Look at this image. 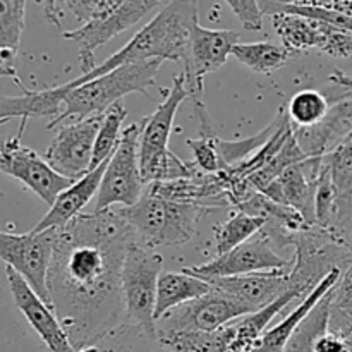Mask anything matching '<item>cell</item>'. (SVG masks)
Returning <instances> with one entry per match:
<instances>
[{
	"label": "cell",
	"mask_w": 352,
	"mask_h": 352,
	"mask_svg": "<svg viewBox=\"0 0 352 352\" xmlns=\"http://www.w3.org/2000/svg\"><path fill=\"white\" fill-rule=\"evenodd\" d=\"M141 131H143V120L131 124L124 129L119 148L109 160L103 174L96 195L95 212H105L113 205L127 208L136 205L143 196L144 184L140 170Z\"/></svg>",
	"instance_id": "obj_7"
},
{
	"label": "cell",
	"mask_w": 352,
	"mask_h": 352,
	"mask_svg": "<svg viewBox=\"0 0 352 352\" xmlns=\"http://www.w3.org/2000/svg\"><path fill=\"white\" fill-rule=\"evenodd\" d=\"M265 223H267V220L261 219V217L248 215V213L236 210L227 222L213 229L217 256L229 253L241 244L253 239L263 230Z\"/></svg>",
	"instance_id": "obj_29"
},
{
	"label": "cell",
	"mask_w": 352,
	"mask_h": 352,
	"mask_svg": "<svg viewBox=\"0 0 352 352\" xmlns=\"http://www.w3.org/2000/svg\"><path fill=\"white\" fill-rule=\"evenodd\" d=\"M164 272V256L134 243L127 250L120 274L126 323L138 325L157 333L155 306H157L158 278Z\"/></svg>",
	"instance_id": "obj_6"
},
{
	"label": "cell",
	"mask_w": 352,
	"mask_h": 352,
	"mask_svg": "<svg viewBox=\"0 0 352 352\" xmlns=\"http://www.w3.org/2000/svg\"><path fill=\"white\" fill-rule=\"evenodd\" d=\"M136 236V243L148 250L162 246H182L192 241L198 223L210 210L188 203L168 201L144 191L140 201L119 208Z\"/></svg>",
	"instance_id": "obj_5"
},
{
	"label": "cell",
	"mask_w": 352,
	"mask_h": 352,
	"mask_svg": "<svg viewBox=\"0 0 352 352\" xmlns=\"http://www.w3.org/2000/svg\"><path fill=\"white\" fill-rule=\"evenodd\" d=\"M212 289L210 282L186 274V272H179V274L177 272H162L157 287L155 322L170 309L208 294Z\"/></svg>",
	"instance_id": "obj_23"
},
{
	"label": "cell",
	"mask_w": 352,
	"mask_h": 352,
	"mask_svg": "<svg viewBox=\"0 0 352 352\" xmlns=\"http://www.w3.org/2000/svg\"><path fill=\"white\" fill-rule=\"evenodd\" d=\"M327 332L342 340L346 352H352V316L346 315L336 306H330Z\"/></svg>",
	"instance_id": "obj_36"
},
{
	"label": "cell",
	"mask_w": 352,
	"mask_h": 352,
	"mask_svg": "<svg viewBox=\"0 0 352 352\" xmlns=\"http://www.w3.org/2000/svg\"><path fill=\"white\" fill-rule=\"evenodd\" d=\"M313 349H315V352H346L342 340L337 339L336 336L329 333L327 330L322 336L316 337L315 344H313Z\"/></svg>",
	"instance_id": "obj_38"
},
{
	"label": "cell",
	"mask_w": 352,
	"mask_h": 352,
	"mask_svg": "<svg viewBox=\"0 0 352 352\" xmlns=\"http://www.w3.org/2000/svg\"><path fill=\"white\" fill-rule=\"evenodd\" d=\"M0 78H9V76H7V72L3 71L2 67H0Z\"/></svg>",
	"instance_id": "obj_41"
},
{
	"label": "cell",
	"mask_w": 352,
	"mask_h": 352,
	"mask_svg": "<svg viewBox=\"0 0 352 352\" xmlns=\"http://www.w3.org/2000/svg\"><path fill=\"white\" fill-rule=\"evenodd\" d=\"M329 81L333 82L336 86H339V88H342L346 93H351L352 95V76L351 74H346V72H342L340 69H336V72L330 76Z\"/></svg>",
	"instance_id": "obj_40"
},
{
	"label": "cell",
	"mask_w": 352,
	"mask_h": 352,
	"mask_svg": "<svg viewBox=\"0 0 352 352\" xmlns=\"http://www.w3.org/2000/svg\"><path fill=\"white\" fill-rule=\"evenodd\" d=\"M236 45H239V33L230 30H206L199 19L192 24L188 41V54L184 64L186 89L192 105L203 103V78L215 72L227 62Z\"/></svg>",
	"instance_id": "obj_12"
},
{
	"label": "cell",
	"mask_w": 352,
	"mask_h": 352,
	"mask_svg": "<svg viewBox=\"0 0 352 352\" xmlns=\"http://www.w3.org/2000/svg\"><path fill=\"white\" fill-rule=\"evenodd\" d=\"M96 352H168L167 347L158 340L157 333L141 329L131 323L107 333L95 344Z\"/></svg>",
	"instance_id": "obj_27"
},
{
	"label": "cell",
	"mask_w": 352,
	"mask_h": 352,
	"mask_svg": "<svg viewBox=\"0 0 352 352\" xmlns=\"http://www.w3.org/2000/svg\"><path fill=\"white\" fill-rule=\"evenodd\" d=\"M162 64H164L162 60L134 62V64L120 65L109 74L91 79L78 88L65 89L62 85V88L65 89L64 109L58 117L48 120L47 129H54L72 117L82 120L88 117L103 116L110 107L116 105L117 102H122L124 96L129 93L150 96L148 89L155 86V79Z\"/></svg>",
	"instance_id": "obj_3"
},
{
	"label": "cell",
	"mask_w": 352,
	"mask_h": 352,
	"mask_svg": "<svg viewBox=\"0 0 352 352\" xmlns=\"http://www.w3.org/2000/svg\"><path fill=\"white\" fill-rule=\"evenodd\" d=\"M347 246H349L351 250H352V236L349 237V239H347Z\"/></svg>",
	"instance_id": "obj_42"
},
{
	"label": "cell",
	"mask_w": 352,
	"mask_h": 352,
	"mask_svg": "<svg viewBox=\"0 0 352 352\" xmlns=\"http://www.w3.org/2000/svg\"><path fill=\"white\" fill-rule=\"evenodd\" d=\"M340 275H342V270H333L308 298L299 301V305L282 322L268 329L250 352H284L299 325L305 322V318L313 311V308L336 287Z\"/></svg>",
	"instance_id": "obj_20"
},
{
	"label": "cell",
	"mask_w": 352,
	"mask_h": 352,
	"mask_svg": "<svg viewBox=\"0 0 352 352\" xmlns=\"http://www.w3.org/2000/svg\"><path fill=\"white\" fill-rule=\"evenodd\" d=\"M186 98H189V93L186 89L184 72H181L174 78L158 109L150 117L141 119L143 131L140 138V170L144 186L188 179L196 172L195 164L181 160L168 150L175 113Z\"/></svg>",
	"instance_id": "obj_4"
},
{
	"label": "cell",
	"mask_w": 352,
	"mask_h": 352,
	"mask_svg": "<svg viewBox=\"0 0 352 352\" xmlns=\"http://www.w3.org/2000/svg\"><path fill=\"white\" fill-rule=\"evenodd\" d=\"M292 265L294 260L280 256L274 244L263 234H258L248 243L237 246L236 250L220 254L208 263L184 267L182 272L208 282L213 278L237 277V275L258 274V272H291Z\"/></svg>",
	"instance_id": "obj_13"
},
{
	"label": "cell",
	"mask_w": 352,
	"mask_h": 352,
	"mask_svg": "<svg viewBox=\"0 0 352 352\" xmlns=\"http://www.w3.org/2000/svg\"><path fill=\"white\" fill-rule=\"evenodd\" d=\"M102 117H88L58 127L57 134L45 151V160L57 174L71 181H79L91 172L93 150L96 134L102 126Z\"/></svg>",
	"instance_id": "obj_14"
},
{
	"label": "cell",
	"mask_w": 352,
	"mask_h": 352,
	"mask_svg": "<svg viewBox=\"0 0 352 352\" xmlns=\"http://www.w3.org/2000/svg\"><path fill=\"white\" fill-rule=\"evenodd\" d=\"M158 340L167 347L168 352H227L234 337V327L229 323L215 332H167L157 333Z\"/></svg>",
	"instance_id": "obj_26"
},
{
	"label": "cell",
	"mask_w": 352,
	"mask_h": 352,
	"mask_svg": "<svg viewBox=\"0 0 352 352\" xmlns=\"http://www.w3.org/2000/svg\"><path fill=\"white\" fill-rule=\"evenodd\" d=\"M57 229L43 232L9 234L0 230V260L19 274L31 289L50 306L48 270L54 256ZM52 308V306H50Z\"/></svg>",
	"instance_id": "obj_9"
},
{
	"label": "cell",
	"mask_w": 352,
	"mask_h": 352,
	"mask_svg": "<svg viewBox=\"0 0 352 352\" xmlns=\"http://www.w3.org/2000/svg\"><path fill=\"white\" fill-rule=\"evenodd\" d=\"M6 277L9 282L14 305L23 313L31 329L38 333L50 352H76L65 333L64 327L58 322L54 309L28 285V282L12 268L6 267Z\"/></svg>",
	"instance_id": "obj_15"
},
{
	"label": "cell",
	"mask_w": 352,
	"mask_h": 352,
	"mask_svg": "<svg viewBox=\"0 0 352 352\" xmlns=\"http://www.w3.org/2000/svg\"><path fill=\"white\" fill-rule=\"evenodd\" d=\"M134 243L133 229L113 208L81 213L57 229L48 296L76 351L126 323L120 274Z\"/></svg>",
	"instance_id": "obj_1"
},
{
	"label": "cell",
	"mask_w": 352,
	"mask_h": 352,
	"mask_svg": "<svg viewBox=\"0 0 352 352\" xmlns=\"http://www.w3.org/2000/svg\"><path fill=\"white\" fill-rule=\"evenodd\" d=\"M24 14L26 2L23 0H0V67L21 89L26 86L17 76L16 57L24 30Z\"/></svg>",
	"instance_id": "obj_22"
},
{
	"label": "cell",
	"mask_w": 352,
	"mask_h": 352,
	"mask_svg": "<svg viewBox=\"0 0 352 352\" xmlns=\"http://www.w3.org/2000/svg\"><path fill=\"white\" fill-rule=\"evenodd\" d=\"M329 24V23H327ZM320 52L336 58H347L352 55V33L351 31L340 30V28L329 24Z\"/></svg>",
	"instance_id": "obj_34"
},
{
	"label": "cell",
	"mask_w": 352,
	"mask_h": 352,
	"mask_svg": "<svg viewBox=\"0 0 352 352\" xmlns=\"http://www.w3.org/2000/svg\"><path fill=\"white\" fill-rule=\"evenodd\" d=\"M325 158V157H323ZM323 158H308L289 167L261 195L272 201L291 206L302 215L308 226H315V191Z\"/></svg>",
	"instance_id": "obj_16"
},
{
	"label": "cell",
	"mask_w": 352,
	"mask_h": 352,
	"mask_svg": "<svg viewBox=\"0 0 352 352\" xmlns=\"http://www.w3.org/2000/svg\"><path fill=\"white\" fill-rule=\"evenodd\" d=\"M337 217V191L333 184L332 170L323 158L315 191V226L333 232Z\"/></svg>",
	"instance_id": "obj_33"
},
{
	"label": "cell",
	"mask_w": 352,
	"mask_h": 352,
	"mask_svg": "<svg viewBox=\"0 0 352 352\" xmlns=\"http://www.w3.org/2000/svg\"><path fill=\"white\" fill-rule=\"evenodd\" d=\"M227 6L230 7L237 19L241 21L246 31H261L263 30V10L260 3L254 0H229Z\"/></svg>",
	"instance_id": "obj_35"
},
{
	"label": "cell",
	"mask_w": 352,
	"mask_h": 352,
	"mask_svg": "<svg viewBox=\"0 0 352 352\" xmlns=\"http://www.w3.org/2000/svg\"><path fill=\"white\" fill-rule=\"evenodd\" d=\"M296 299H299V296L289 289L282 298H278L272 305L232 322L234 337L227 352H250L254 347V344L263 337V333L267 332L268 325L274 322V318H277Z\"/></svg>",
	"instance_id": "obj_24"
},
{
	"label": "cell",
	"mask_w": 352,
	"mask_h": 352,
	"mask_svg": "<svg viewBox=\"0 0 352 352\" xmlns=\"http://www.w3.org/2000/svg\"><path fill=\"white\" fill-rule=\"evenodd\" d=\"M330 100L316 89L306 88L296 93L287 107V116L294 129L315 127L329 116Z\"/></svg>",
	"instance_id": "obj_30"
},
{
	"label": "cell",
	"mask_w": 352,
	"mask_h": 352,
	"mask_svg": "<svg viewBox=\"0 0 352 352\" xmlns=\"http://www.w3.org/2000/svg\"><path fill=\"white\" fill-rule=\"evenodd\" d=\"M272 24L280 36L282 45L292 54L305 52L308 48H322L325 41L329 24L309 17L294 16V14H274Z\"/></svg>",
	"instance_id": "obj_25"
},
{
	"label": "cell",
	"mask_w": 352,
	"mask_h": 352,
	"mask_svg": "<svg viewBox=\"0 0 352 352\" xmlns=\"http://www.w3.org/2000/svg\"><path fill=\"white\" fill-rule=\"evenodd\" d=\"M107 165H109V160L100 165V167H96L95 170L89 172V174H86L79 181L72 182L65 191L58 195V198L50 206L47 215L31 230L33 232H43V230L50 229H62L74 219H78L81 215L82 208L91 201L93 196L98 195Z\"/></svg>",
	"instance_id": "obj_19"
},
{
	"label": "cell",
	"mask_w": 352,
	"mask_h": 352,
	"mask_svg": "<svg viewBox=\"0 0 352 352\" xmlns=\"http://www.w3.org/2000/svg\"><path fill=\"white\" fill-rule=\"evenodd\" d=\"M198 19V2H167L120 50L110 55L103 64H98L89 74L65 82L64 88H78L91 79L109 74L120 65L134 62L184 60L189 33Z\"/></svg>",
	"instance_id": "obj_2"
},
{
	"label": "cell",
	"mask_w": 352,
	"mask_h": 352,
	"mask_svg": "<svg viewBox=\"0 0 352 352\" xmlns=\"http://www.w3.org/2000/svg\"><path fill=\"white\" fill-rule=\"evenodd\" d=\"M167 2L158 0H119L113 9L107 10L102 16L95 17L89 23L82 24L81 28L72 31H64L62 36L69 41H74L79 48V65H81V76L89 74L98 67L95 54L100 47L116 38L117 34L124 33L140 23L146 14L153 10H160Z\"/></svg>",
	"instance_id": "obj_8"
},
{
	"label": "cell",
	"mask_w": 352,
	"mask_h": 352,
	"mask_svg": "<svg viewBox=\"0 0 352 352\" xmlns=\"http://www.w3.org/2000/svg\"><path fill=\"white\" fill-rule=\"evenodd\" d=\"M144 191L158 198L168 199V201L201 206L210 212L219 208H232L222 177L219 174H205L198 167L192 177L155 182V184L146 186Z\"/></svg>",
	"instance_id": "obj_17"
},
{
	"label": "cell",
	"mask_w": 352,
	"mask_h": 352,
	"mask_svg": "<svg viewBox=\"0 0 352 352\" xmlns=\"http://www.w3.org/2000/svg\"><path fill=\"white\" fill-rule=\"evenodd\" d=\"M332 306L352 316V261L332 291Z\"/></svg>",
	"instance_id": "obj_37"
},
{
	"label": "cell",
	"mask_w": 352,
	"mask_h": 352,
	"mask_svg": "<svg viewBox=\"0 0 352 352\" xmlns=\"http://www.w3.org/2000/svg\"><path fill=\"white\" fill-rule=\"evenodd\" d=\"M337 191V217L333 234L346 241L352 236V134L325 157Z\"/></svg>",
	"instance_id": "obj_21"
},
{
	"label": "cell",
	"mask_w": 352,
	"mask_h": 352,
	"mask_svg": "<svg viewBox=\"0 0 352 352\" xmlns=\"http://www.w3.org/2000/svg\"><path fill=\"white\" fill-rule=\"evenodd\" d=\"M126 105L124 102H117L116 105L110 107L102 117V126H100L98 134H96L95 150H93L91 170L105 164L112 158L116 150L119 148L120 140H122V124L126 120Z\"/></svg>",
	"instance_id": "obj_31"
},
{
	"label": "cell",
	"mask_w": 352,
	"mask_h": 352,
	"mask_svg": "<svg viewBox=\"0 0 352 352\" xmlns=\"http://www.w3.org/2000/svg\"><path fill=\"white\" fill-rule=\"evenodd\" d=\"M232 55L258 74L270 76L278 71L292 58V52H289L284 45L272 43V41H256V43H239L234 47Z\"/></svg>",
	"instance_id": "obj_28"
},
{
	"label": "cell",
	"mask_w": 352,
	"mask_h": 352,
	"mask_svg": "<svg viewBox=\"0 0 352 352\" xmlns=\"http://www.w3.org/2000/svg\"><path fill=\"white\" fill-rule=\"evenodd\" d=\"M250 313L254 311H251V308L239 299L219 289H212L208 294L165 313L160 320H157V333L186 330L215 332Z\"/></svg>",
	"instance_id": "obj_10"
},
{
	"label": "cell",
	"mask_w": 352,
	"mask_h": 352,
	"mask_svg": "<svg viewBox=\"0 0 352 352\" xmlns=\"http://www.w3.org/2000/svg\"><path fill=\"white\" fill-rule=\"evenodd\" d=\"M21 138L23 133H17L0 144V172L19 181L41 201L52 206L58 195L76 181L57 174L45 158L31 148L24 146Z\"/></svg>",
	"instance_id": "obj_11"
},
{
	"label": "cell",
	"mask_w": 352,
	"mask_h": 352,
	"mask_svg": "<svg viewBox=\"0 0 352 352\" xmlns=\"http://www.w3.org/2000/svg\"><path fill=\"white\" fill-rule=\"evenodd\" d=\"M333 291V289H332ZM332 291L313 308L305 318V322L299 325L292 339L289 340L287 347L284 352H315L313 344H315L316 337L322 336L327 330V323H329L330 306H332Z\"/></svg>",
	"instance_id": "obj_32"
},
{
	"label": "cell",
	"mask_w": 352,
	"mask_h": 352,
	"mask_svg": "<svg viewBox=\"0 0 352 352\" xmlns=\"http://www.w3.org/2000/svg\"><path fill=\"white\" fill-rule=\"evenodd\" d=\"M213 289L226 292L251 308V311L265 308L277 301L289 291V272H258L208 280Z\"/></svg>",
	"instance_id": "obj_18"
},
{
	"label": "cell",
	"mask_w": 352,
	"mask_h": 352,
	"mask_svg": "<svg viewBox=\"0 0 352 352\" xmlns=\"http://www.w3.org/2000/svg\"><path fill=\"white\" fill-rule=\"evenodd\" d=\"M43 7L45 17H47L48 23H52L54 26H57L58 30H62V21H64L65 14V6L64 2H38Z\"/></svg>",
	"instance_id": "obj_39"
}]
</instances>
